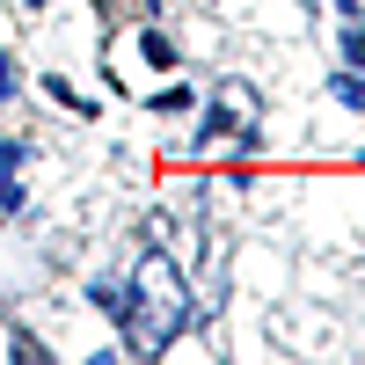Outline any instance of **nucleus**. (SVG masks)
<instances>
[{"instance_id":"f257e3e1","label":"nucleus","mask_w":365,"mask_h":365,"mask_svg":"<svg viewBox=\"0 0 365 365\" xmlns=\"http://www.w3.org/2000/svg\"><path fill=\"white\" fill-rule=\"evenodd\" d=\"M182 314H190V299H182L175 263L168 256H146L139 278H132V299H117V322L132 329V351H161L182 329Z\"/></svg>"},{"instance_id":"f03ea898","label":"nucleus","mask_w":365,"mask_h":365,"mask_svg":"<svg viewBox=\"0 0 365 365\" xmlns=\"http://www.w3.org/2000/svg\"><path fill=\"white\" fill-rule=\"evenodd\" d=\"M212 132H256V96L241 81H227L220 96H212Z\"/></svg>"},{"instance_id":"7ed1b4c3","label":"nucleus","mask_w":365,"mask_h":365,"mask_svg":"<svg viewBox=\"0 0 365 365\" xmlns=\"http://www.w3.org/2000/svg\"><path fill=\"white\" fill-rule=\"evenodd\" d=\"M336 96H344L351 110H365V81H358V73H344V81H336Z\"/></svg>"},{"instance_id":"20e7f679","label":"nucleus","mask_w":365,"mask_h":365,"mask_svg":"<svg viewBox=\"0 0 365 365\" xmlns=\"http://www.w3.org/2000/svg\"><path fill=\"white\" fill-rule=\"evenodd\" d=\"M344 51H351V58H365V29H344Z\"/></svg>"},{"instance_id":"39448f33","label":"nucleus","mask_w":365,"mask_h":365,"mask_svg":"<svg viewBox=\"0 0 365 365\" xmlns=\"http://www.w3.org/2000/svg\"><path fill=\"white\" fill-rule=\"evenodd\" d=\"M8 88H15V66H8V51H0V96H8Z\"/></svg>"},{"instance_id":"423d86ee","label":"nucleus","mask_w":365,"mask_h":365,"mask_svg":"<svg viewBox=\"0 0 365 365\" xmlns=\"http://www.w3.org/2000/svg\"><path fill=\"white\" fill-rule=\"evenodd\" d=\"M29 8H44V0H29Z\"/></svg>"}]
</instances>
